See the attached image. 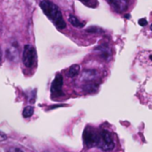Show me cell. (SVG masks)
Instances as JSON below:
<instances>
[{
	"label": "cell",
	"mask_w": 152,
	"mask_h": 152,
	"mask_svg": "<svg viewBox=\"0 0 152 152\" xmlns=\"http://www.w3.org/2000/svg\"><path fill=\"white\" fill-rule=\"evenodd\" d=\"M97 146L104 151H111L114 149L115 144H114L113 139L111 137V134L108 131L102 130L99 132V138H98Z\"/></svg>",
	"instance_id": "cell-2"
},
{
	"label": "cell",
	"mask_w": 152,
	"mask_h": 152,
	"mask_svg": "<svg viewBox=\"0 0 152 152\" xmlns=\"http://www.w3.org/2000/svg\"><path fill=\"white\" fill-rule=\"evenodd\" d=\"M37 53L35 48L30 45H26L23 49L22 61L27 68H32L36 62Z\"/></svg>",
	"instance_id": "cell-4"
},
{
	"label": "cell",
	"mask_w": 152,
	"mask_h": 152,
	"mask_svg": "<svg viewBox=\"0 0 152 152\" xmlns=\"http://www.w3.org/2000/svg\"><path fill=\"white\" fill-rule=\"evenodd\" d=\"M79 1H81V2H83V3H86V2H88V1H90V0H79Z\"/></svg>",
	"instance_id": "cell-13"
},
{
	"label": "cell",
	"mask_w": 152,
	"mask_h": 152,
	"mask_svg": "<svg viewBox=\"0 0 152 152\" xmlns=\"http://www.w3.org/2000/svg\"><path fill=\"white\" fill-rule=\"evenodd\" d=\"M40 7L44 13L58 28L62 29L66 27V23L64 21L61 12L55 4L49 0H42L40 2Z\"/></svg>",
	"instance_id": "cell-1"
},
{
	"label": "cell",
	"mask_w": 152,
	"mask_h": 152,
	"mask_svg": "<svg viewBox=\"0 0 152 152\" xmlns=\"http://www.w3.org/2000/svg\"><path fill=\"white\" fill-rule=\"evenodd\" d=\"M0 60H1V50H0Z\"/></svg>",
	"instance_id": "cell-14"
},
{
	"label": "cell",
	"mask_w": 152,
	"mask_h": 152,
	"mask_svg": "<svg viewBox=\"0 0 152 152\" xmlns=\"http://www.w3.org/2000/svg\"><path fill=\"white\" fill-rule=\"evenodd\" d=\"M99 138V133L96 132L95 129L93 127L87 126L83 134V140L84 143L86 148H93L97 145Z\"/></svg>",
	"instance_id": "cell-3"
},
{
	"label": "cell",
	"mask_w": 152,
	"mask_h": 152,
	"mask_svg": "<svg viewBox=\"0 0 152 152\" xmlns=\"http://www.w3.org/2000/svg\"><path fill=\"white\" fill-rule=\"evenodd\" d=\"M8 152H23L20 149H19V148H16V147H12V148H11Z\"/></svg>",
	"instance_id": "cell-11"
},
{
	"label": "cell",
	"mask_w": 152,
	"mask_h": 152,
	"mask_svg": "<svg viewBox=\"0 0 152 152\" xmlns=\"http://www.w3.org/2000/svg\"><path fill=\"white\" fill-rule=\"evenodd\" d=\"M33 113H34V108L32 106H27L26 108H24L22 111V116L24 118H29L33 115Z\"/></svg>",
	"instance_id": "cell-9"
},
{
	"label": "cell",
	"mask_w": 152,
	"mask_h": 152,
	"mask_svg": "<svg viewBox=\"0 0 152 152\" xmlns=\"http://www.w3.org/2000/svg\"><path fill=\"white\" fill-rule=\"evenodd\" d=\"M139 24L142 25V26H144V25L147 24V20L145 19H141V20H139Z\"/></svg>",
	"instance_id": "cell-12"
},
{
	"label": "cell",
	"mask_w": 152,
	"mask_h": 152,
	"mask_svg": "<svg viewBox=\"0 0 152 152\" xmlns=\"http://www.w3.org/2000/svg\"><path fill=\"white\" fill-rule=\"evenodd\" d=\"M69 23H70L72 26H74V27H76V28H83V27L85 26V22H82L81 20H78L77 17H76V16H74V15H70V16H69Z\"/></svg>",
	"instance_id": "cell-7"
},
{
	"label": "cell",
	"mask_w": 152,
	"mask_h": 152,
	"mask_svg": "<svg viewBox=\"0 0 152 152\" xmlns=\"http://www.w3.org/2000/svg\"><path fill=\"white\" fill-rule=\"evenodd\" d=\"M79 70H80V68H79L78 65H77V64L72 65V66L69 68V71H68V76H69V77H76V76L79 73Z\"/></svg>",
	"instance_id": "cell-8"
},
{
	"label": "cell",
	"mask_w": 152,
	"mask_h": 152,
	"mask_svg": "<svg viewBox=\"0 0 152 152\" xmlns=\"http://www.w3.org/2000/svg\"><path fill=\"white\" fill-rule=\"evenodd\" d=\"M111 8L117 12H124L128 6L127 0H107Z\"/></svg>",
	"instance_id": "cell-5"
},
{
	"label": "cell",
	"mask_w": 152,
	"mask_h": 152,
	"mask_svg": "<svg viewBox=\"0 0 152 152\" xmlns=\"http://www.w3.org/2000/svg\"><path fill=\"white\" fill-rule=\"evenodd\" d=\"M6 139H7V135L4 133H3V132L0 131V142L5 141Z\"/></svg>",
	"instance_id": "cell-10"
},
{
	"label": "cell",
	"mask_w": 152,
	"mask_h": 152,
	"mask_svg": "<svg viewBox=\"0 0 152 152\" xmlns=\"http://www.w3.org/2000/svg\"><path fill=\"white\" fill-rule=\"evenodd\" d=\"M62 77L61 74H57L55 78L53 79L51 86V92L54 94L60 95L61 94V87H62Z\"/></svg>",
	"instance_id": "cell-6"
}]
</instances>
